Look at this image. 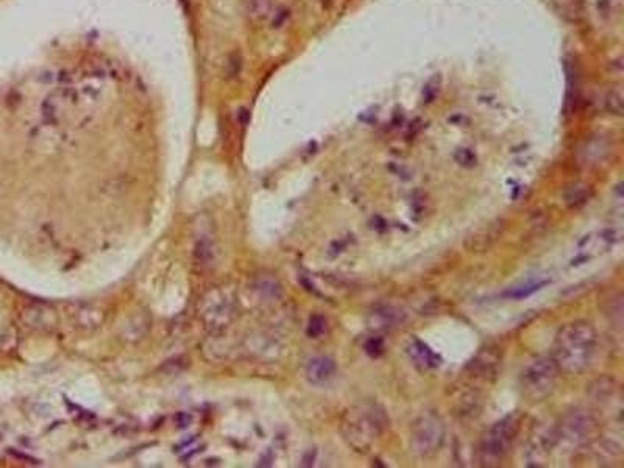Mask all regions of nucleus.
Listing matches in <instances>:
<instances>
[{"label":"nucleus","instance_id":"1","mask_svg":"<svg viewBox=\"0 0 624 468\" xmlns=\"http://www.w3.org/2000/svg\"><path fill=\"white\" fill-rule=\"evenodd\" d=\"M597 344L598 334L592 323L573 320L559 328L550 356L560 373L579 375L590 366Z\"/></svg>","mask_w":624,"mask_h":468},{"label":"nucleus","instance_id":"2","mask_svg":"<svg viewBox=\"0 0 624 468\" xmlns=\"http://www.w3.org/2000/svg\"><path fill=\"white\" fill-rule=\"evenodd\" d=\"M389 415L377 403H362L344 414L340 431L345 442L356 452H368L389 430Z\"/></svg>","mask_w":624,"mask_h":468},{"label":"nucleus","instance_id":"3","mask_svg":"<svg viewBox=\"0 0 624 468\" xmlns=\"http://www.w3.org/2000/svg\"><path fill=\"white\" fill-rule=\"evenodd\" d=\"M523 423V415L513 412L496 421L479 438L478 462L482 467H496L509 453Z\"/></svg>","mask_w":624,"mask_h":468},{"label":"nucleus","instance_id":"4","mask_svg":"<svg viewBox=\"0 0 624 468\" xmlns=\"http://www.w3.org/2000/svg\"><path fill=\"white\" fill-rule=\"evenodd\" d=\"M560 370L551 356H539L523 368L520 387L529 401L539 403L550 397L556 389Z\"/></svg>","mask_w":624,"mask_h":468},{"label":"nucleus","instance_id":"5","mask_svg":"<svg viewBox=\"0 0 624 468\" xmlns=\"http://www.w3.org/2000/svg\"><path fill=\"white\" fill-rule=\"evenodd\" d=\"M445 441V425L434 412H423L414 420L409 445L419 458H431L442 448Z\"/></svg>","mask_w":624,"mask_h":468},{"label":"nucleus","instance_id":"6","mask_svg":"<svg viewBox=\"0 0 624 468\" xmlns=\"http://www.w3.org/2000/svg\"><path fill=\"white\" fill-rule=\"evenodd\" d=\"M559 441H567L575 447L590 443L598 434V421L586 411H571L556 426Z\"/></svg>","mask_w":624,"mask_h":468},{"label":"nucleus","instance_id":"7","mask_svg":"<svg viewBox=\"0 0 624 468\" xmlns=\"http://www.w3.org/2000/svg\"><path fill=\"white\" fill-rule=\"evenodd\" d=\"M559 443V436L556 426L546 427L540 432H537V436L533 438V442L529 445L528 452V460L531 465L540 467L543 462L548 458V454L551 453V449Z\"/></svg>","mask_w":624,"mask_h":468},{"label":"nucleus","instance_id":"8","mask_svg":"<svg viewBox=\"0 0 624 468\" xmlns=\"http://www.w3.org/2000/svg\"><path fill=\"white\" fill-rule=\"evenodd\" d=\"M337 372L336 361L329 356L312 357L306 366V378L311 384H325Z\"/></svg>","mask_w":624,"mask_h":468},{"label":"nucleus","instance_id":"9","mask_svg":"<svg viewBox=\"0 0 624 468\" xmlns=\"http://www.w3.org/2000/svg\"><path fill=\"white\" fill-rule=\"evenodd\" d=\"M610 153V144L601 136H593L583 142L579 148V159L582 164H598Z\"/></svg>","mask_w":624,"mask_h":468},{"label":"nucleus","instance_id":"10","mask_svg":"<svg viewBox=\"0 0 624 468\" xmlns=\"http://www.w3.org/2000/svg\"><path fill=\"white\" fill-rule=\"evenodd\" d=\"M551 7L564 21L577 24L586 17L587 0H551Z\"/></svg>","mask_w":624,"mask_h":468},{"label":"nucleus","instance_id":"11","mask_svg":"<svg viewBox=\"0 0 624 468\" xmlns=\"http://www.w3.org/2000/svg\"><path fill=\"white\" fill-rule=\"evenodd\" d=\"M408 353H409V356H411V359L414 361L415 366H419L423 370L436 368V367H438V364H441V357H438L434 351L430 348V346L421 342V340H419V339L412 340L411 345L408 346Z\"/></svg>","mask_w":624,"mask_h":468},{"label":"nucleus","instance_id":"12","mask_svg":"<svg viewBox=\"0 0 624 468\" xmlns=\"http://www.w3.org/2000/svg\"><path fill=\"white\" fill-rule=\"evenodd\" d=\"M245 10L250 19L261 22L274 11V0H245Z\"/></svg>","mask_w":624,"mask_h":468},{"label":"nucleus","instance_id":"13","mask_svg":"<svg viewBox=\"0 0 624 468\" xmlns=\"http://www.w3.org/2000/svg\"><path fill=\"white\" fill-rule=\"evenodd\" d=\"M604 105L610 114H615V115L623 114L624 91H623L621 85H616V86H614V88H610L608 91V94H605V97H604Z\"/></svg>","mask_w":624,"mask_h":468},{"label":"nucleus","instance_id":"14","mask_svg":"<svg viewBox=\"0 0 624 468\" xmlns=\"http://www.w3.org/2000/svg\"><path fill=\"white\" fill-rule=\"evenodd\" d=\"M242 66H244V60L239 52H233L230 54L227 61H225V75L228 80H236L242 72Z\"/></svg>","mask_w":624,"mask_h":468},{"label":"nucleus","instance_id":"15","mask_svg":"<svg viewBox=\"0 0 624 468\" xmlns=\"http://www.w3.org/2000/svg\"><path fill=\"white\" fill-rule=\"evenodd\" d=\"M545 285H546V281H543V282H533V285H526V286L513 289V291L507 292L506 296H507V297H512V298L529 297V296H533L534 292L539 291V289H542V286H545Z\"/></svg>","mask_w":624,"mask_h":468},{"label":"nucleus","instance_id":"16","mask_svg":"<svg viewBox=\"0 0 624 468\" xmlns=\"http://www.w3.org/2000/svg\"><path fill=\"white\" fill-rule=\"evenodd\" d=\"M325 328H326L325 319L320 315H314V317H311V320H309L308 334L311 337H319L320 334L325 333Z\"/></svg>","mask_w":624,"mask_h":468},{"label":"nucleus","instance_id":"17","mask_svg":"<svg viewBox=\"0 0 624 468\" xmlns=\"http://www.w3.org/2000/svg\"><path fill=\"white\" fill-rule=\"evenodd\" d=\"M366 348L367 353L372 356H378L379 353H383V342H381V340H370Z\"/></svg>","mask_w":624,"mask_h":468},{"label":"nucleus","instance_id":"18","mask_svg":"<svg viewBox=\"0 0 624 468\" xmlns=\"http://www.w3.org/2000/svg\"><path fill=\"white\" fill-rule=\"evenodd\" d=\"M322 2H323V5H325V7H328V5H329V3H331V2H333V0H322Z\"/></svg>","mask_w":624,"mask_h":468}]
</instances>
